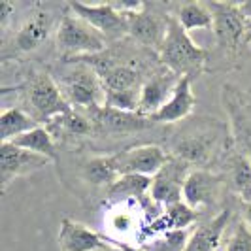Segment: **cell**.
<instances>
[{"mask_svg":"<svg viewBox=\"0 0 251 251\" xmlns=\"http://www.w3.org/2000/svg\"><path fill=\"white\" fill-rule=\"evenodd\" d=\"M166 151L193 168L212 170V166L226 163L234 151L232 130L228 121L212 115H195L168 132Z\"/></svg>","mask_w":251,"mask_h":251,"instance_id":"cell-1","label":"cell"},{"mask_svg":"<svg viewBox=\"0 0 251 251\" xmlns=\"http://www.w3.org/2000/svg\"><path fill=\"white\" fill-rule=\"evenodd\" d=\"M81 59H85L99 72L106 95L128 91L142 93L144 81L157 66H161L157 51L144 48L130 38L110 44L99 55Z\"/></svg>","mask_w":251,"mask_h":251,"instance_id":"cell-2","label":"cell"},{"mask_svg":"<svg viewBox=\"0 0 251 251\" xmlns=\"http://www.w3.org/2000/svg\"><path fill=\"white\" fill-rule=\"evenodd\" d=\"M51 74L72 108L89 110L106 106L104 83L85 59H61V64Z\"/></svg>","mask_w":251,"mask_h":251,"instance_id":"cell-3","label":"cell"},{"mask_svg":"<svg viewBox=\"0 0 251 251\" xmlns=\"http://www.w3.org/2000/svg\"><path fill=\"white\" fill-rule=\"evenodd\" d=\"M64 8L57 12L48 4H34L28 15L23 19V23L12 34V38L2 42V61L8 63L15 57L30 55L40 48H44L53 34L57 36Z\"/></svg>","mask_w":251,"mask_h":251,"instance_id":"cell-4","label":"cell"},{"mask_svg":"<svg viewBox=\"0 0 251 251\" xmlns=\"http://www.w3.org/2000/svg\"><path fill=\"white\" fill-rule=\"evenodd\" d=\"M17 91L21 93L25 104L23 110L44 126L50 125L55 117L72 110L50 70H30L17 85Z\"/></svg>","mask_w":251,"mask_h":251,"instance_id":"cell-5","label":"cell"},{"mask_svg":"<svg viewBox=\"0 0 251 251\" xmlns=\"http://www.w3.org/2000/svg\"><path fill=\"white\" fill-rule=\"evenodd\" d=\"M159 59L163 66L172 70L179 77L195 79L208 70L210 51L197 46L191 40L187 30L179 25V21L176 17H172L163 48L159 51Z\"/></svg>","mask_w":251,"mask_h":251,"instance_id":"cell-6","label":"cell"},{"mask_svg":"<svg viewBox=\"0 0 251 251\" xmlns=\"http://www.w3.org/2000/svg\"><path fill=\"white\" fill-rule=\"evenodd\" d=\"M214 15V36L215 51H210L226 68H234V63L240 61L242 51L246 50V25L248 21L240 13L236 2H206Z\"/></svg>","mask_w":251,"mask_h":251,"instance_id":"cell-7","label":"cell"},{"mask_svg":"<svg viewBox=\"0 0 251 251\" xmlns=\"http://www.w3.org/2000/svg\"><path fill=\"white\" fill-rule=\"evenodd\" d=\"M110 44L93 25L75 15L68 4L55 36V48L61 59H81L93 57L106 50Z\"/></svg>","mask_w":251,"mask_h":251,"instance_id":"cell-8","label":"cell"},{"mask_svg":"<svg viewBox=\"0 0 251 251\" xmlns=\"http://www.w3.org/2000/svg\"><path fill=\"white\" fill-rule=\"evenodd\" d=\"M174 6L176 4H166V2H146L142 12L126 15L128 38L140 46L159 53L168 32L170 19L174 17Z\"/></svg>","mask_w":251,"mask_h":251,"instance_id":"cell-9","label":"cell"},{"mask_svg":"<svg viewBox=\"0 0 251 251\" xmlns=\"http://www.w3.org/2000/svg\"><path fill=\"white\" fill-rule=\"evenodd\" d=\"M87 113L95 126V138L130 136V134H138L159 126L151 117H144L134 112H121L110 106L89 108Z\"/></svg>","mask_w":251,"mask_h":251,"instance_id":"cell-10","label":"cell"},{"mask_svg":"<svg viewBox=\"0 0 251 251\" xmlns=\"http://www.w3.org/2000/svg\"><path fill=\"white\" fill-rule=\"evenodd\" d=\"M225 189L228 191L225 172L193 168L183 187V202L197 212L206 208H217L225 201Z\"/></svg>","mask_w":251,"mask_h":251,"instance_id":"cell-11","label":"cell"},{"mask_svg":"<svg viewBox=\"0 0 251 251\" xmlns=\"http://www.w3.org/2000/svg\"><path fill=\"white\" fill-rule=\"evenodd\" d=\"M68 8L93 25L108 44H115L128 38V17L125 13L113 10L110 2L102 4H83V2H68Z\"/></svg>","mask_w":251,"mask_h":251,"instance_id":"cell-12","label":"cell"},{"mask_svg":"<svg viewBox=\"0 0 251 251\" xmlns=\"http://www.w3.org/2000/svg\"><path fill=\"white\" fill-rule=\"evenodd\" d=\"M113 157L121 176L140 174L153 177L170 159V153L157 144H142L115 151Z\"/></svg>","mask_w":251,"mask_h":251,"instance_id":"cell-13","label":"cell"},{"mask_svg":"<svg viewBox=\"0 0 251 251\" xmlns=\"http://www.w3.org/2000/svg\"><path fill=\"white\" fill-rule=\"evenodd\" d=\"M191 170H193L191 164L170 155L166 164L153 176L150 199L153 202L164 204V206L183 202V187H185V181H187Z\"/></svg>","mask_w":251,"mask_h":251,"instance_id":"cell-14","label":"cell"},{"mask_svg":"<svg viewBox=\"0 0 251 251\" xmlns=\"http://www.w3.org/2000/svg\"><path fill=\"white\" fill-rule=\"evenodd\" d=\"M48 164H51L48 157H42L38 153L17 148L12 142L0 144V181H2L4 191L13 179L30 176L38 170L46 168Z\"/></svg>","mask_w":251,"mask_h":251,"instance_id":"cell-15","label":"cell"},{"mask_svg":"<svg viewBox=\"0 0 251 251\" xmlns=\"http://www.w3.org/2000/svg\"><path fill=\"white\" fill-rule=\"evenodd\" d=\"M179 79L181 77L174 74L172 70H168L166 66H163V64L157 66L142 85L138 112L136 113L144 115V117H151L153 113L159 112L164 104L170 100Z\"/></svg>","mask_w":251,"mask_h":251,"instance_id":"cell-16","label":"cell"},{"mask_svg":"<svg viewBox=\"0 0 251 251\" xmlns=\"http://www.w3.org/2000/svg\"><path fill=\"white\" fill-rule=\"evenodd\" d=\"M234 201L238 199L230 197L225 202V206L217 212V215L197 226L195 232H191V238L183 251H217L221 240L226 234V228L232 225V217L236 212Z\"/></svg>","mask_w":251,"mask_h":251,"instance_id":"cell-17","label":"cell"},{"mask_svg":"<svg viewBox=\"0 0 251 251\" xmlns=\"http://www.w3.org/2000/svg\"><path fill=\"white\" fill-rule=\"evenodd\" d=\"M46 126L53 134L55 142H61V144H75L81 140L95 138V126H93L87 110L72 108L63 115L55 117Z\"/></svg>","mask_w":251,"mask_h":251,"instance_id":"cell-18","label":"cell"},{"mask_svg":"<svg viewBox=\"0 0 251 251\" xmlns=\"http://www.w3.org/2000/svg\"><path fill=\"white\" fill-rule=\"evenodd\" d=\"M197 106V99L193 93V79L181 77L177 87L174 89L170 100L164 104L157 113L151 115V119L157 125H176L191 117V113Z\"/></svg>","mask_w":251,"mask_h":251,"instance_id":"cell-19","label":"cell"},{"mask_svg":"<svg viewBox=\"0 0 251 251\" xmlns=\"http://www.w3.org/2000/svg\"><path fill=\"white\" fill-rule=\"evenodd\" d=\"M59 248L61 251H99L104 250L110 242L106 236L99 234L97 230L87 225L64 217L59 228Z\"/></svg>","mask_w":251,"mask_h":251,"instance_id":"cell-20","label":"cell"},{"mask_svg":"<svg viewBox=\"0 0 251 251\" xmlns=\"http://www.w3.org/2000/svg\"><path fill=\"white\" fill-rule=\"evenodd\" d=\"M201 217L202 212L193 210L185 202H177L172 206H166L163 214L155 217L150 223V226L144 228V236H155V234H163V232H170V230H185L187 226L197 223Z\"/></svg>","mask_w":251,"mask_h":251,"instance_id":"cell-21","label":"cell"},{"mask_svg":"<svg viewBox=\"0 0 251 251\" xmlns=\"http://www.w3.org/2000/svg\"><path fill=\"white\" fill-rule=\"evenodd\" d=\"M79 176L89 185L104 187L106 191L121 177V174L117 170L113 153H104V155H93L79 164Z\"/></svg>","mask_w":251,"mask_h":251,"instance_id":"cell-22","label":"cell"},{"mask_svg":"<svg viewBox=\"0 0 251 251\" xmlns=\"http://www.w3.org/2000/svg\"><path fill=\"white\" fill-rule=\"evenodd\" d=\"M226 183L228 191L242 204L251 202V163L238 151H232L226 159Z\"/></svg>","mask_w":251,"mask_h":251,"instance_id":"cell-23","label":"cell"},{"mask_svg":"<svg viewBox=\"0 0 251 251\" xmlns=\"http://www.w3.org/2000/svg\"><path fill=\"white\" fill-rule=\"evenodd\" d=\"M153 177L140 176V174H125L121 176L115 183L104 191L106 201H128V199H142L150 195Z\"/></svg>","mask_w":251,"mask_h":251,"instance_id":"cell-24","label":"cell"},{"mask_svg":"<svg viewBox=\"0 0 251 251\" xmlns=\"http://www.w3.org/2000/svg\"><path fill=\"white\" fill-rule=\"evenodd\" d=\"M12 144L17 146V148H23V150H28V151H32V153H38V155H42V157H48L51 163H55V164L61 161L57 142L53 138V134L48 130V126H44V125H40L38 128L26 132V134L19 136V138L12 140Z\"/></svg>","mask_w":251,"mask_h":251,"instance_id":"cell-25","label":"cell"},{"mask_svg":"<svg viewBox=\"0 0 251 251\" xmlns=\"http://www.w3.org/2000/svg\"><path fill=\"white\" fill-rule=\"evenodd\" d=\"M38 126L40 123L23 108H6L0 115V140H2V144L12 142Z\"/></svg>","mask_w":251,"mask_h":251,"instance_id":"cell-26","label":"cell"},{"mask_svg":"<svg viewBox=\"0 0 251 251\" xmlns=\"http://www.w3.org/2000/svg\"><path fill=\"white\" fill-rule=\"evenodd\" d=\"M174 17L187 32L195 28H214V15L206 2H181L174 6Z\"/></svg>","mask_w":251,"mask_h":251,"instance_id":"cell-27","label":"cell"},{"mask_svg":"<svg viewBox=\"0 0 251 251\" xmlns=\"http://www.w3.org/2000/svg\"><path fill=\"white\" fill-rule=\"evenodd\" d=\"M189 238V230H170V232H163V234H157L155 238L144 240L138 248L144 251H183L187 246Z\"/></svg>","mask_w":251,"mask_h":251,"instance_id":"cell-28","label":"cell"},{"mask_svg":"<svg viewBox=\"0 0 251 251\" xmlns=\"http://www.w3.org/2000/svg\"><path fill=\"white\" fill-rule=\"evenodd\" d=\"M225 251H251V228L244 219H238L230 225Z\"/></svg>","mask_w":251,"mask_h":251,"instance_id":"cell-29","label":"cell"},{"mask_svg":"<svg viewBox=\"0 0 251 251\" xmlns=\"http://www.w3.org/2000/svg\"><path fill=\"white\" fill-rule=\"evenodd\" d=\"M15 13V6L8 0H0V30H2V36L8 32V26L12 23V17Z\"/></svg>","mask_w":251,"mask_h":251,"instance_id":"cell-30","label":"cell"},{"mask_svg":"<svg viewBox=\"0 0 251 251\" xmlns=\"http://www.w3.org/2000/svg\"><path fill=\"white\" fill-rule=\"evenodd\" d=\"M236 4H238V10L244 15V19L251 21V0H244V2H236Z\"/></svg>","mask_w":251,"mask_h":251,"instance_id":"cell-31","label":"cell"},{"mask_svg":"<svg viewBox=\"0 0 251 251\" xmlns=\"http://www.w3.org/2000/svg\"><path fill=\"white\" fill-rule=\"evenodd\" d=\"M242 219L246 221V225L251 228V202L242 204Z\"/></svg>","mask_w":251,"mask_h":251,"instance_id":"cell-32","label":"cell"},{"mask_svg":"<svg viewBox=\"0 0 251 251\" xmlns=\"http://www.w3.org/2000/svg\"><path fill=\"white\" fill-rule=\"evenodd\" d=\"M106 238H108V242H112V244H119L125 251H144V250H140V248H136V246L126 244V242H119V240H113V238H110V236H106Z\"/></svg>","mask_w":251,"mask_h":251,"instance_id":"cell-33","label":"cell"},{"mask_svg":"<svg viewBox=\"0 0 251 251\" xmlns=\"http://www.w3.org/2000/svg\"><path fill=\"white\" fill-rule=\"evenodd\" d=\"M106 240H108V238H106ZM99 251H125V250H123L119 244H112V242H110V244H108L104 250H99Z\"/></svg>","mask_w":251,"mask_h":251,"instance_id":"cell-34","label":"cell"},{"mask_svg":"<svg viewBox=\"0 0 251 251\" xmlns=\"http://www.w3.org/2000/svg\"><path fill=\"white\" fill-rule=\"evenodd\" d=\"M251 44V21H248V25H246V46H250Z\"/></svg>","mask_w":251,"mask_h":251,"instance_id":"cell-35","label":"cell"}]
</instances>
